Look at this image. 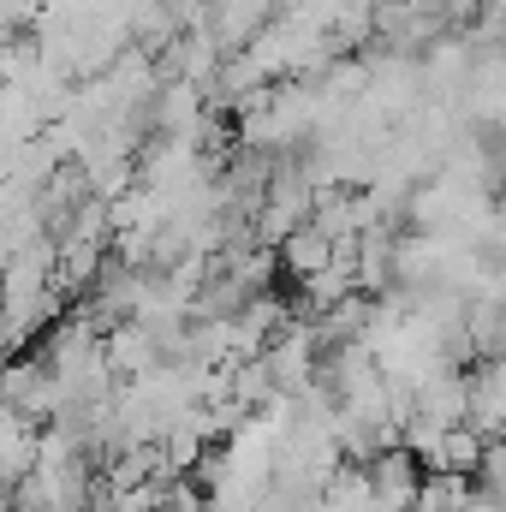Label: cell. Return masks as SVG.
<instances>
[{"instance_id":"cell-1","label":"cell","mask_w":506,"mask_h":512,"mask_svg":"<svg viewBox=\"0 0 506 512\" xmlns=\"http://www.w3.org/2000/svg\"><path fill=\"white\" fill-rule=\"evenodd\" d=\"M465 423L477 435L506 429V364L501 358H471L465 364Z\"/></svg>"},{"instance_id":"cell-2","label":"cell","mask_w":506,"mask_h":512,"mask_svg":"<svg viewBox=\"0 0 506 512\" xmlns=\"http://www.w3.org/2000/svg\"><path fill=\"white\" fill-rule=\"evenodd\" d=\"M364 477H370V489H376V512H405L411 495H417L423 465H417L405 447H381V453L364 459Z\"/></svg>"},{"instance_id":"cell-3","label":"cell","mask_w":506,"mask_h":512,"mask_svg":"<svg viewBox=\"0 0 506 512\" xmlns=\"http://www.w3.org/2000/svg\"><path fill=\"white\" fill-rule=\"evenodd\" d=\"M411 399H417V417H429V423H441V429H447V423H465V370H453V364L435 370L429 382H417Z\"/></svg>"},{"instance_id":"cell-4","label":"cell","mask_w":506,"mask_h":512,"mask_svg":"<svg viewBox=\"0 0 506 512\" xmlns=\"http://www.w3.org/2000/svg\"><path fill=\"white\" fill-rule=\"evenodd\" d=\"M322 507L328 512H376V489H370V477H364V465H352V459H340L328 477H322Z\"/></svg>"},{"instance_id":"cell-5","label":"cell","mask_w":506,"mask_h":512,"mask_svg":"<svg viewBox=\"0 0 506 512\" xmlns=\"http://www.w3.org/2000/svg\"><path fill=\"white\" fill-rule=\"evenodd\" d=\"M274 256H280V274H286V280H304V274H316V268L334 256V239H322V233L304 221V227H292V233L274 245Z\"/></svg>"},{"instance_id":"cell-6","label":"cell","mask_w":506,"mask_h":512,"mask_svg":"<svg viewBox=\"0 0 506 512\" xmlns=\"http://www.w3.org/2000/svg\"><path fill=\"white\" fill-rule=\"evenodd\" d=\"M465 501H471V477H459V471H423L405 512H459Z\"/></svg>"}]
</instances>
